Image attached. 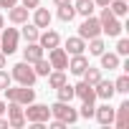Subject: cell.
Masks as SVG:
<instances>
[{
  "label": "cell",
  "instance_id": "cell-1",
  "mask_svg": "<svg viewBox=\"0 0 129 129\" xmlns=\"http://www.w3.org/2000/svg\"><path fill=\"white\" fill-rule=\"evenodd\" d=\"M99 23H101V33H106L109 38H119L124 25H121V18H116L106 5L101 8V15H99Z\"/></svg>",
  "mask_w": 129,
  "mask_h": 129
},
{
  "label": "cell",
  "instance_id": "cell-2",
  "mask_svg": "<svg viewBox=\"0 0 129 129\" xmlns=\"http://www.w3.org/2000/svg\"><path fill=\"white\" fill-rule=\"evenodd\" d=\"M48 109H51V116L58 119V121H63V124L79 121V111L71 106V101H56V104H51Z\"/></svg>",
  "mask_w": 129,
  "mask_h": 129
},
{
  "label": "cell",
  "instance_id": "cell-3",
  "mask_svg": "<svg viewBox=\"0 0 129 129\" xmlns=\"http://www.w3.org/2000/svg\"><path fill=\"white\" fill-rule=\"evenodd\" d=\"M10 76L20 84V86H33L36 84V71H33V66H30V63L28 61H20V63H15V66H13V71H10Z\"/></svg>",
  "mask_w": 129,
  "mask_h": 129
},
{
  "label": "cell",
  "instance_id": "cell-4",
  "mask_svg": "<svg viewBox=\"0 0 129 129\" xmlns=\"http://www.w3.org/2000/svg\"><path fill=\"white\" fill-rule=\"evenodd\" d=\"M3 91H5L8 101H18V104H23V106H28L30 101H36L33 86H8V89H3Z\"/></svg>",
  "mask_w": 129,
  "mask_h": 129
},
{
  "label": "cell",
  "instance_id": "cell-5",
  "mask_svg": "<svg viewBox=\"0 0 129 129\" xmlns=\"http://www.w3.org/2000/svg\"><path fill=\"white\" fill-rule=\"evenodd\" d=\"M48 119H51V109H48L46 104H36V101L28 104V109H25V121H30V124H46Z\"/></svg>",
  "mask_w": 129,
  "mask_h": 129
},
{
  "label": "cell",
  "instance_id": "cell-6",
  "mask_svg": "<svg viewBox=\"0 0 129 129\" xmlns=\"http://www.w3.org/2000/svg\"><path fill=\"white\" fill-rule=\"evenodd\" d=\"M18 41H20V33L15 30V28H3L0 30V51H3L5 56H10V53H15L18 51Z\"/></svg>",
  "mask_w": 129,
  "mask_h": 129
},
{
  "label": "cell",
  "instance_id": "cell-7",
  "mask_svg": "<svg viewBox=\"0 0 129 129\" xmlns=\"http://www.w3.org/2000/svg\"><path fill=\"white\" fill-rule=\"evenodd\" d=\"M96 36H101V23H99V18L86 15V18H84V23L79 25V38L91 41V38H96Z\"/></svg>",
  "mask_w": 129,
  "mask_h": 129
},
{
  "label": "cell",
  "instance_id": "cell-8",
  "mask_svg": "<svg viewBox=\"0 0 129 129\" xmlns=\"http://www.w3.org/2000/svg\"><path fill=\"white\" fill-rule=\"evenodd\" d=\"M5 111H8V126H13V129L25 126V109H23V104L10 101V104L5 106Z\"/></svg>",
  "mask_w": 129,
  "mask_h": 129
},
{
  "label": "cell",
  "instance_id": "cell-9",
  "mask_svg": "<svg viewBox=\"0 0 129 129\" xmlns=\"http://www.w3.org/2000/svg\"><path fill=\"white\" fill-rule=\"evenodd\" d=\"M48 63H51V69H56V71H63L69 66V53L63 51V48H51L48 51Z\"/></svg>",
  "mask_w": 129,
  "mask_h": 129
},
{
  "label": "cell",
  "instance_id": "cell-10",
  "mask_svg": "<svg viewBox=\"0 0 129 129\" xmlns=\"http://www.w3.org/2000/svg\"><path fill=\"white\" fill-rule=\"evenodd\" d=\"M74 99H81V101H96V91L89 81H79L74 86Z\"/></svg>",
  "mask_w": 129,
  "mask_h": 129
},
{
  "label": "cell",
  "instance_id": "cell-11",
  "mask_svg": "<svg viewBox=\"0 0 129 129\" xmlns=\"http://www.w3.org/2000/svg\"><path fill=\"white\" fill-rule=\"evenodd\" d=\"M94 91H96V99H104V101H111V96L116 94L114 91V81H104V79H99L94 84Z\"/></svg>",
  "mask_w": 129,
  "mask_h": 129
},
{
  "label": "cell",
  "instance_id": "cell-12",
  "mask_svg": "<svg viewBox=\"0 0 129 129\" xmlns=\"http://www.w3.org/2000/svg\"><path fill=\"white\" fill-rule=\"evenodd\" d=\"M114 124L119 129H126L129 126V101H121L116 109H114Z\"/></svg>",
  "mask_w": 129,
  "mask_h": 129
},
{
  "label": "cell",
  "instance_id": "cell-13",
  "mask_svg": "<svg viewBox=\"0 0 129 129\" xmlns=\"http://www.w3.org/2000/svg\"><path fill=\"white\" fill-rule=\"evenodd\" d=\"M94 116H96V121H99L101 126H109V124H114V109H111L109 104H104V106L94 109Z\"/></svg>",
  "mask_w": 129,
  "mask_h": 129
},
{
  "label": "cell",
  "instance_id": "cell-14",
  "mask_svg": "<svg viewBox=\"0 0 129 129\" xmlns=\"http://www.w3.org/2000/svg\"><path fill=\"white\" fill-rule=\"evenodd\" d=\"M86 66H89V58H86L84 53H76V56H74V58L69 61V66H66V69H69L71 74H76V76H81V74L86 71Z\"/></svg>",
  "mask_w": 129,
  "mask_h": 129
},
{
  "label": "cell",
  "instance_id": "cell-15",
  "mask_svg": "<svg viewBox=\"0 0 129 129\" xmlns=\"http://www.w3.org/2000/svg\"><path fill=\"white\" fill-rule=\"evenodd\" d=\"M38 43H41V48H43V51H46V48L51 51V48H56V46L61 43V36H58L56 30H46V33H41V36H38Z\"/></svg>",
  "mask_w": 129,
  "mask_h": 129
},
{
  "label": "cell",
  "instance_id": "cell-16",
  "mask_svg": "<svg viewBox=\"0 0 129 129\" xmlns=\"http://www.w3.org/2000/svg\"><path fill=\"white\" fill-rule=\"evenodd\" d=\"M38 58H43V48H41V43H38V41H36V43H28V46L23 48V61L36 63Z\"/></svg>",
  "mask_w": 129,
  "mask_h": 129
},
{
  "label": "cell",
  "instance_id": "cell-17",
  "mask_svg": "<svg viewBox=\"0 0 129 129\" xmlns=\"http://www.w3.org/2000/svg\"><path fill=\"white\" fill-rule=\"evenodd\" d=\"M28 8H23V5H13V8H8V18L15 23V25H20V23H28Z\"/></svg>",
  "mask_w": 129,
  "mask_h": 129
},
{
  "label": "cell",
  "instance_id": "cell-18",
  "mask_svg": "<svg viewBox=\"0 0 129 129\" xmlns=\"http://www.w3.org/2000/svg\"><path fill=\"white\" fill-rule=\"evenodd\" d=\"M99 58H101V69H109V71L121 69V56H116V53H106V51H104Z\"/></svg>",
  "mask_w": 129,
  "mask_h": 129
},
{
  "label": "cell",
  "instance_id": "cell-19",
  "mask_svg": "<svg viewBox=\"0 0 129 129\" xmlns=\"http://www.w3.org/2000/svg\"><path fill=\"white\" fill-rule=\"evenodd\" d=\"M63 51L71 53V56L84 53V51H86V41H84V38H79V36H74V38H69V41H66V48H63Z\"/></svg>",
  "mask_w": 129,
  "mask_h": 129
},
{
  "label": "cell",
  "instance_id": "cell-20",
  "mask_svg": "<svg viewBox=\"0 0 129 129\" xmlns=\"http://www.w3.org/2000/svg\"><path fill=\"white\" fill-rule=\"evenodd\" d=\"M74 10H76V15L86 18V15H94V10H96V3H94V0H76Z\"/></svg>",
  "mask_w": 129,
  "mask_h": 129
},
{
  "label": "cell",
  "instance_id": "cell-21",
  "mask_svg": "<svg viewBox=\"0 0 129 129\" xmlns=\"http://www.w3.org/2000/svg\"><path fill=\"white\" fill-rule=\"evenodd\" d=\"M33 25H36V28H48V25H51V13H48L46 8H36V13H33Z\"/></svg>",
  "mask_w": 129,
  "mask_h": 129
},
{
  "label": "cell",
  "instance_id": "cell-22",
  "mask_svg": "<svg viewBox=\"0 0 129 129\" xmlns=\"http://www.w3.org/2000/svg\"><path fill=\"white\" fill-rule=\"evenodd\" d=\"M116 18H124L126 13H129V5H126V0H109V5H106Z\"/></svg>",
  "mask_w": 129,
  "mask_h": 129
},
{
  "label": "cell",
  "instance_id": "cell-23",
  "mask_svg": "<svg viewBox=\"0 0 129 129\" xmlns=\"http://www.w3.org/2000/svg\"><path fill=\"white\" fill-rule=\"evenodd\" d=\"M20 36H23L28 43H36V41H38V36H41V28H36L33 23H30V25L25 23V25H23V30H20Z\"/></svg>",
  "mask_w": 129,
  "mask_h": 129
},
{
  "label": "cell",
  "instance_id": "cell-24",
  "mask_svg": "<svg viewBox=\"0 0 129 129\" xmlns=\"http://www.w3.org/2000/svg\"><path fill=\"white\" fill-rule=\"evenodd\" d=\"M63 84H66V74L53 69V71L48 74V86H51V89H58V86H63Z\"/></svg>",
  "mask_w": 129,
  "mask_h": 129
},
{
  "label": "cell",
  "instance_id": "cell-25",
  "mask_svg": "<svg viewBox=\"0 0 129 129\" xmlns=\"http://www.w3.org/2000/svg\"><path fill=\"white\" fill-rule=\"evenodd\" d=\"M30 66H33V71H36V76H48L53 69H51V63L46 61V58H38L36 63H30Z\"/></svg>",
  "mask_w": 129,
  "mask_h": 129
},
{
  "label": "cell",
  "instance_id": "cell-26",
  "mask_svg": "<svg viewBox=\"0 0 129 129\" xmlns=\"http://www.w3.org/2000/svg\"><path fill=\"white\" fill-rule=\"evenodd\" d=\"M74 15H76L74 3H69V5H58V18H61L63 23H71V20H74Z\"/></svg>",
  "mask_w": 129,
  "mask_h": 129
},
{
  "label": "cell",
  "instance_id": "cell-27",
  "mask_svg": "<svg viewBox=\"0 0 129 129\" xmlns=\"http://www.w3.org/2000/svg\"><path fill=\"white\" fill-rule=\"evenodd\" d=\"M86 48H89V53H91V56H101L106 46H104L101 36H96V38H91V41H89V46H86Z\"/></svg>",
  "mask_w": 129,
  "mask_h": 129
},
{
  "label": "cell",
  "instance_id": "cell-28",
  "mask_svg": "<svg viewBox=\"0 0 129 129\" xmlns=\"http://www.w3.org/2000/svg\"><path fill=\"white\" fill-rule=\"evenodd\" d=\"M81 76H84V81H89V84L94 86V84H96V81L101 79V69H94V66H86V71H84Z\"/></svg>",
  "mask_w": 129,
  "mask_h": 129
},
{
  "label": "cell",
  "instance_id": "cell-29",
  "mask_svg": "<svg viewBox=\"0 0 129 129\" xmlns=\"http://www.w3.org/2000/svg\"><path fill=\"white\" fill-rule=\"evenodd\" d=\"M56 91H58V101H71V99H74V86H71L69 81L63 84V86H58Z\"/></svg>",
  "mask_w": 129,
  "mask_h": 129
},
{
  "label": "cell",
  "instance_id": "cell-30",
  "mask_svg": "<svg viewBox=\"0 0 129 129\" xmlns=\"http://www.w3.org/2000/svg\"><path fill=\"white\" fill-rule=\"evenodd\" d=\"M114 91H116V94H129V76H126V74L114 81Z\"/></svg>",
  "mask_w": 129,
  "mask_h": 129
},
{
  "label": "cell",
  "instance_id": "cell-31",
  "mask_svg": "<svg viewBox=\"0 0 129 129\" xmlns=\"http://www.w3.org/2000/svg\"><path fill=\"white\" fill-rule=\"evenodd\" d=\"M94 101H81V111H79V116H84V119H91L94 116Z\"/></svg>",
  "mask_w": 129,
  "mask_h": 129
},
{
  "label": "cell",
  "instance_id": "cell-32",
  "mask_svg": "<svg viewBox=\"0 0 129 129\" xmlns=\"http://www.w3.org/2000/svg\"><path fill=\"white\" fill-rule=\"evenodd\" d=\"M116 56H129V41H126V38H119V43H116Z\"/></svg>",
  "mask_w": 129,
  "mask_h": 129
},
{
  "label": "cell",
  "instance_id": "cell-33",
  "mask_svg": "<svg viewBox=\"0 0 129 129\" xmlns=\"http://www.w3.org/2000/svg\"><path fill=\"white\" fill-rule=\"evenodd\" d=\"M10 81H13V76H10L5 69H0V91L8 89V86H10Z\"/></svg>",
  "mask_w": 129,
  "mask_h": 129
},
{
  "label": "cell",
  "instance_id": "cell-34",
  "mask_svg": "<svg viewBox=\"0 0 129 129\" xmlns=\"http://www.w3.org/2000/svg\"><path fill=\"white\" fill-rule=\"evenodd\" d=\"M20 5L28 8V10H36V8L41 5V0H20Z\"/></svg>",
  "mask_w": 129,
  "mask_h": 129
},
{
  "label": "cell",
  "instance_id": "cell-35",
  "mask_svg": "<svg viewBox=\"0 0 129 129\" xmlns=\"http://www.w3.org/2000/svg\"><path fill=\"white\" fill-rule=\"evenodd\" d=\"M18 5V0H0V8H13Z\"/></svg>",
  "mask_w": 129,
  "mask_h": 129
},
{
  "label": "cell",
  "instance_id": "cell-36",
  "mask_svg": "<svg viewBox=\"0 0 129 129\" xmlns=\"http://www.w3.org/2000/svg\"><path fill=\"white\" fill-rule=\"evenodd\" d=\"M51 126H53V129H63L66 124H63V121H58V119H53V121H51Z\"/></svg>",
  "mask_w": 129,
  "mask_h": 129
},
{
  "label": "cell",
  "instance_id": "cell-37",
  "mask_svg": "<svg viewBox=\"0 0 129 129\" xmlns=\"http://www.w3.org/2000/svg\"><path fill=\"white\" fill-rule=\"evenodd\" d=\"M53 3H56V8H58V5H69L71 0H53Z\"/></svg>",
  "mask_w": 129,
  "mask_h": 129
},
{
  "label": "cell",
  "instance_id": "cell-38",
  "mask_svg": "<svg viewBox=\"0 0 129 129\" xmlns=\"http://www.w3.org/2000/svg\"><path fill=\"white\" fill-rule=\"evenodd\" d=\"M0 69H5V53L0 51Z\"/></svg>",
  "mask_w": 129,
  "mask_h": 129
},
{
  "label": "cell",
  "instance_id": "cell-39",
  "mask_svg": "<svg viewBox=\"0 0 129 129\" xmlns=\"http://www.w3.org/2000/svg\"><path fill=\"white\" fill-rule=\"evenodd\" d=\"M5 106H8L5 101H0V116H3V114H5Z\"/></svg>",
  "mask_w": 129,
  "mask_h": 129
},
{
  "label": "cell",
  "instance_id": "cell-40",
  "mask_svg": "<svg viewBox=\"0 0 129 129\" xmlns=\"http://www.w3.org/2000/svg\"><path fill=\"white\" fill-rule=\"evenodd\" d=\"M94 3H96V5H101V8H104V5H109V0H94Z\"/></svg>",
  "mask_w": 129,
  "mask_h": 129
},
{
  "label": "cell",
  "instance_id": "cell-41",
  "mask_svg": "<svg viewBox=\"0 0 129 129\" xmlns=\"http://www.w3.org/2000/svg\"><path fill=\"white\" fill-rule=\"evenodd\" d=\"M8 126V119H3V116H0V129H5Z\"/></svg>",
  "mask_w": 129,
  "mask_h": 129
},
{
  "label": "cell",
  "instance_id": "cell-42",
  "mask_svg": "<svg viewBox=\"0 0 129 129\" xmlns=\"http://www.w3.org/2000/svg\"><path fill=\"white\" fill-rule=\"evenodd\" d=\"M3 25H5V18H3V15H0V30H3Z\"/></svg>",
  "mask_w": 129,
  "mask_h": 129
}]
</instances>
